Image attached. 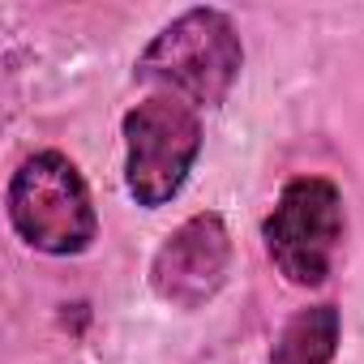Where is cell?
<instances>
[{
    "label": "cell",
    "mask_w": 364,
    "mask_h": 364,
    "mask_svg": "<svg viewBox=\"0 0 364 364\" xmlns=\"http://www.w3.org/2000/svg\"><path fill=\"white\" fill-rule=\"evenodd\" d=\"M245 69V39L228 9L193 5L176 14L137 56L133 82L154 95L185 99L189 107H219Z\"/></svg>",
    "instance_id": "1"
},
{
    "label": "cell",
    "mask_w": 364,
    "mask_h": 364,
    "mask_svg": "<svg viewBox=\"0 0 364 364\" xmlns=\"http://www.w3.org/2000/svg\"><path fill=\"white\" fill-rule=\"evenodd\" d=\"M5 215L14 236L43 257H82L99 240V210L86 176L52 146L14 167L5 185Z\"/></svg>",
    "instance_id": "2"
},
{
    "label": "cell",
    "mask_w": 364,
    "mask_h": 364,
    "mask_svg": "<svg viewBox=\"0 0 364 364\" xmlns=\"http://www.w3.org/2000/svg\"><path fill=\"white\" fill-rule=\"evenodd\" d=\"M124 137V193L141 210H163L180 198L202 159V112L171 95H146L120 120Z\"/></svg>",
    "instance_id": "3"
},
{
    "label": "cell",
    "mask_w": 364,
    "mask_h": 364,
    "mask_svg": "<svg viewBox=\"0 0 364 364\" xmlns=\"http://www.w3.org/2000/svg\"><path fill=\"white\" fill-rule=\"evenodd\" d=\"M347 215L330 176H291L262 219V245L270 266L291 287H326L343 249Z\"/></svg>",
    "instance_id": "4"
},
{
    "label": "cell",
    "mask_w": 364,
    "mask_h": 364,
    "mask_svg": "<svg viewBox=\"0 0 364 364\" xmlns=\"http://www.w3.org/2000/svg\"><path fill=\"white\" fill-rule=\"evenodd\" d=\"M232 274V232L219 210H198L180 228L163 236V245L150 257V291L180 309L198 313L206 309Z\"/></svg>",
    "instance_id": "5"
},
{
    "label": "cell",
    "mask_w": 364,
    "mask_h": 364,
    "mask_svg": "<svg viewBox=\"0 0 364 364\" xmlns=\"http://www.w3.org/2000/svg\"><path fill=\"white\" fill-rule=\"evenodd\" d=\"M338 343H343V313L338 304L321 300V304L296 309L283 321L266 364H334Z\"/></svg>",
    "instance_id": "6"
}]
</instances>
